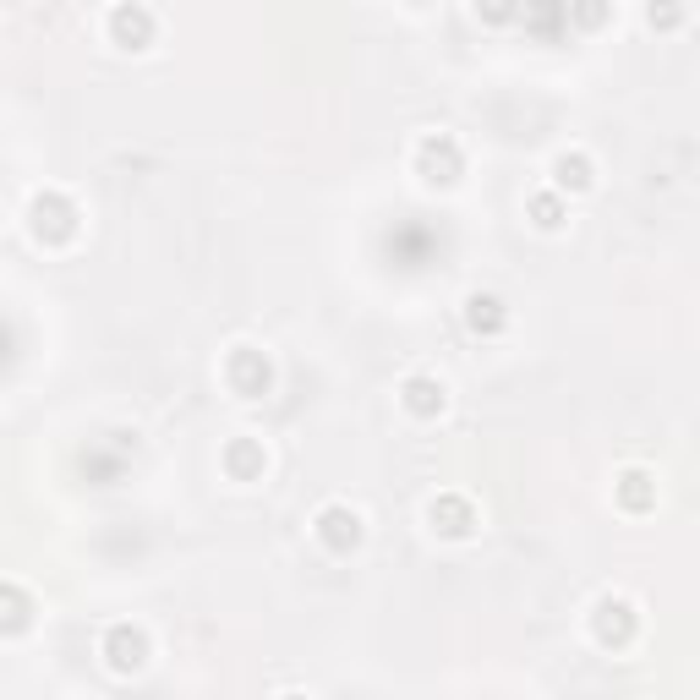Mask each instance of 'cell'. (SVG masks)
<instances>
[{"label":"cell","mask_w":700,"mask_h":700,"mask_svg":"<svg viewBox=\"0 0 700 700\" xmlns=\"http://www.w3.org/2000/svg\"><path fill=\"white\" fill-rule=\"evenodd\" d=\"M679 17H684L679 0H651V6H646V22H651V28H679Z\"/></svg>","instance_id":"12"},{"label":"cell","mask_w":700,"mask_h":700,"mask_svg":"<svg viewBox=\"0 0 700 700\" xmlns=\"http://www.w3.org/2000/svg\"><path fill=\"white\" fill-rule=\"evenodd\" d=\"M553 175H558V186H564V192H591V181H597L586 154H558L553 159Z\"/></svg>","instance_id":"8"},{"label":"cell","mask_w":700,"mask_h":700,"mask_svg":"<svg viewBox=\"0 0 700 700\" xmlns=\"http://www.w3.org/2000/svg\"><path fill=\"white\" fill-rule=\"evenodd\" d=\"M465 307H471V329H498V323H504V312H498V296H471Z\"/></svg>","instance_id":"11"},{"label":"cell","mask_w":700,"mask_h":700,"mask_svg":"<svg viewBox=\"0 0 700 700\" xmlns=\"http://www.w3.org/2000/svg\"><path fill=\"white\" fill-rule=\"evenodd\" d=\"M651 476L646 471H624V476H618V498H624V509H646L651 504Z\"/></svg>","instance_id":"9"},{"label":"cell","mask_w":700,"mask_h":700,"mask_svg":"<svg viewBox=\"0 0 700 700\" xmlns=\"http://www.w3.org/2000/svg\"><path fill=\"white\" fill-rule=\"evenodd\" d=\"M104 657H110V668H115V673H132V668H143V662H148V635H143V629H126V624H115L110 635H104Z\"/></svg>","instance_id":"4"},{"label":"cell","mask_w":700,"mask_h":700,"mask_svg":"<svg viewBox=\"0 0 700 700\" xmlns=\"http://www.w3.org/2000/svg\"><path fill=\"white\" fill-rule=\"evenodd\" d=\"M427 520H433V531L443 536H471L476 531V515H471V504L465 498H433V509H427Z\"/></svg>","instance_id":"7"},{"label":"cell","mask_w":700,"mask_h":700,"mask_svg":"<svg viewBox=\"0 0 700 700\" xmlns=\"http://www.w3.org/2000/svg\"><path fill=\"white\" fill-rule=\"evenodd\" d=\"M312 531H318V542L329 547V553H350V547H361V515H356L350 504H329V509H318Z\"/></svg>","instance_id":"2"},{"label":"cell","mask_w":700,"mask_h":700,"mask_svg":"<svg viewBox=\"0 0 700 700\" xmlns=\"http://www.w3.org/2000/svg\"><path fill=\"white\" fill-rule=\"evenodd\" d=\"M110 28H115V39H121L126 50H148V39H154V17H148L137 0H121V6L110 11Z\"/></svg>","instance_id":"5"},{"label":"cell","mask_w":700,"mask_h":700,"mask_svg":"<svg viewBox=\"0 0 700 700\" xmlns=\"http://www.w3.org/2000/svg\"><path fill=\"white\" fill-rule=\"evenodd\" d=\"M225 465H230L236 476H252V471H263V465H268V454H263V449H252V443H230Z\"/></svg>","instance_id":"10"},{"label":"cell","mask_w":700,"mask_h":700,"mask_svg":"<svg viewBox=\"0 0 700 700\" xmlns=\"http://www.w3.org/2000/svg\"><path fill=\"white\" fill-rule=\"evenodd\" d=\"M400 405H405L411 416H438V411H443V383L427 378V372H416V378L400 383Z\"/></svg>","instance_id":"6"},{"label":"cell","mask_w":700,"mask_h":700,"mask_svg":"<svg viewBox=\"0 0 700 700\" xmlns=\"http://www.w3.org/2000/svg\"><path fill=\"white\" fill-rule=\"evenodd\" d=\"M591 635H597L602 646H629V635H635V608H629L624 597H602L597 613H591Z\"/></svg>","instance_id":"3"},{"label":"cell","mask_w":700,"mask_h":700,"mask_svg":"<svg viewBox=\"0 0 700 700\" xmlns=\"http://www.w3.org/2000/svg\"><path fill=\"white\" fill-rule=\"evenodd\" d=\"M225 378H230V389L241 394V400H258V394H268V356L263 350H252V345H230V356H225Z\"/></svg>","instance_id":"1"},{"label":"cell","mask_w":700,"mask_h":700,"mask_svg":"<svg viewBox=\"0 0 700 700\" xmlns=\"http://www.w3.org/2000/svg\"><path fill=\"white\" fill-rule=\"evenodd\" d=\"M531 214H536V225H542V230H558V225H564V208H558V197H531Z\"/></svg>","instance_id":"13"}]
</instances>
